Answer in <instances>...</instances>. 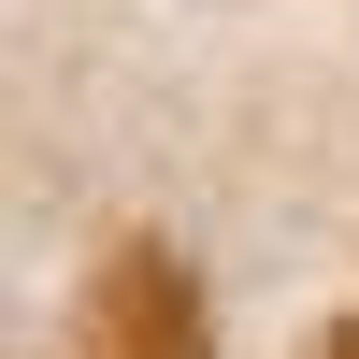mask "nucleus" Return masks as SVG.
<instances>
[{
	"label": "nucleus",
	"instance_id": "obj_2",
	"mask_svg": "<svg viewBox=\"0 0 359 359\" xmlns=\"http://www.w3.org/2000/svg\"><path fill=\"white\" fill-rule=\"evenodd\" d=\"M316 359H359V316H331V331H316Z\"/></svg>",
	"mask_w": 359,
	"mask_h": 359
},
{
	"label": "nucleus",
	"instance_id": "obj_1",
	"mask_svg": "<svg viewBox=\"0 0 359 359\" xmlns=\"http://www.w3.org/2000/svg\"><path fill=\"white\" fill-rule=\"evenodd\" d=\"M86 359H216V302H201V273L158 230L101 245V273H86Z\"/></svg>",
	"mask_w": 359,
	"mask_h": 359
}]
</instances>
